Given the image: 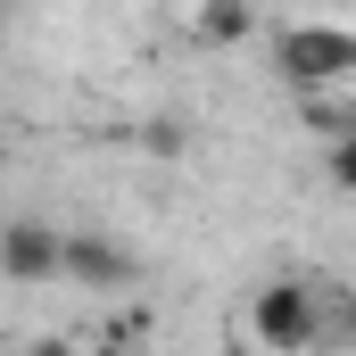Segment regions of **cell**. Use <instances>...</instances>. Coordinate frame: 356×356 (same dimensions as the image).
Masks as SVG:
<instances>
[{
  "label": "cell",
  "mask_w": 356,
  "mask_h": 356,
  "mask_svg": "<svg viewBox=\"0 0 356 356\" xmlns=\"http://www.w3.org/2000/svg\"><path fill=\"white\" fill-rule=\"evenodd\" d=\"M273 67L298 91L348 83L356 75V17H298V25H282L273 33Z\"/></svg>",
  "instance_id": "1"
},
{
  "label": "cell",
  "mask_w": 356,
  "mask_h": 356,
  "mask_svg": "<svg viewBox=\"0 0 356 356\" xmlns=\"http://www.w3.org/2000/svg\"><path fill=\"white\" fill-rule=\"evenodd\" d=\"M249 332H257L273 356H298V348H315V332H323V298H315L307 282H266V290L249 298Z\"/></svg>",
  "instance_id": "2"
},
{
  "label": "cell",
  "mask_w": 356,
  "mask_h": 356,
  "mask_svg": "<svg viewBox=\"0 0 356 356\" xmlns=\"http://www.w3.org/2000/svg\"><path fill=\"white\" fill-rule=\"evenodd\" d=\"M67 282H83V290H124V282H133V249L108 241V232H67Z\"/></svg>",
  "instance_id": "3"
},
{
  "label": "cell",
  "mask_w": 356,
  "mask_h": 356,
  "mask_svg": "<svg viewBox=\"0 0 356 356\" xmlns=\"http://www.w3.org/2000/svg\"><path fill=\"white\" fill-rule=\"evenodd\" d=\"M0 257H8V282H50V273H67V232H50V224L17 216Z\"/></svg>",
  "instance_id": "4"
},
{
  "label": "cell",
  "mask_w": 356,
  "mask_h": 356,
  "mask_svg": "<svg viewBox=\"0 0 356 356\" xmlns=\"http://www.w3.org/2000/svg\"><path fill=\"white\" fill-rule=\"evenodd\" d=\"M191 25H199V42H241V33H249L257 17H249V8H199Z\"/></svg>",
  "instance_id": "5"
},
{
  "label": "cell",
  "mask_w": 356,
  "mask_h": 356,
  "mask_svg": "<svg viewBox=\"0 0 356 356\" xmlns=\"http://www.w3.org/2000/svg\"><path fill=\"white\" fill-rule=\"evenodd\" d=\"M332 182L356 191V133H348V141H332Z\"/></svg>",
  "instance_id": "6"
},
{
  "label": "cell",
  "mask_w": 356,
  "mask_h": 356,
  "mask_svg": "<svg viewBox=\"0 0 356 356\" xmlns=\"http://www.w3.org/2000/svg\"><path fill=\"white\" fill-rule=\"evenodd\" d=\"M17 356H83V348H67V340H33V348H17Z\"/></svg>",
  "instance_id": "7"
},
{
  "label": "cell",
  "mask_w": 356,
  "mask_h": 356,
  "mask_svg": "<svg viewBox=\"0 0 356 356\" xmlns=\"http://www.w3.org/2000/svg\"><path fill=\"white\" fill-rule=\"evenodd\" d=\"M340 323H348V332H356V298H348V307H340Z\"/></svg>",
  "instance_id": "8"
}]
</instances>
